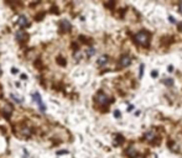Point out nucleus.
<instances>
[{"instance_id": "f257e3e1", "label": "nucleus", "mask_w": 182, "mask_h": 158, "mask_svg": "<svg viewBox=\"0 0 182 158\" xmlns=\"http://www.w3.org/2000/svg\"><path fill=\"white\" fill-rule=\"evenodd\" d=\"M135 41L141 46H149L150 43V34L146 31H140L135 35Z\"/></svg>"}, {"instance_id": "f03ea898", "label": "nucleus", "mask_w": 182, "mask_h": 158, "mask_svg": "<svg viewBox=\"0 0 182 158\" xmlns=\"http://www.w3.org/2000/svg\"><path fill=\"white\" fill-rule=\"evenodd\" d=\"M32 99H34V101L39 105V108H40L41 111H46V106H45V104L42 103V99H41V97H40L39 93H34V94H32Z\"/></svg>"}, {"instance_id": "7ed1b4c3", "label": "nucleus", "mask_w": 182, "mask_h": 158, "mask_svg": "<svg viewBox=\"0 0 182 158\" xmlns=\"http://www.w3.org/2000/svg\"><path fill=\"white\" fill-rule=\"evenodd\" d=\"M97 101H98L101 105L105 106V105H108V104H109L110 99H109V98H108L105 94H103V93H99V94L97 95Z\"/></svg>"}, {"instance_id": "20e7f679", "label": "nucleus", "mask_w": 182, "mask_h": 158, "mask_svg": "<svg viewBox=\"0 0 182 158\" xmlns=\"http://www.w3.org/2000/svg\"><path fill=\"white\" fill-rule=\"evenodd\" d=\"M130 63H131V58L129 56L125 54L120 58V65L122 67H128V65H130Z\"/></svg>"}, {"instance_id": "39448f33", "label": "nucleus", "mask_w": 182, "mask_h": 158, "mask_svg": "<svg viewBox=\"0 0 182 158\" xmlns=\"http://www.w3.org/2000/svg\"><path fill=\"white\" fill-rule=\"evenodd\" d=\"M60 26H61V29L63 31H69L71 30V24H69L68 20H62L61 24H60Z\"/></svg>"}, {"instance_id": "423d86ee", "label": "nucleus", "mask_w": 182, "mask_h": 158, "mask_svg": "<svg viewBox=\"0 0 182 158\" xmlns=\"http://www.w3.org/2000/svg\"><path fill=\"white\" fill-rule=\"evenodd\" d=\"M18 22H19V25H20L21 27H26V26L29 25V20H27V18L24 16V15L19 18V21H18Z\"/></svg>"}, {"instance_id": "0eeeda50", "label": "nucleus", "mask_w": 182, "mask_h": 158, "mask_svg": "<svg viewBox=\"0 0 182 158\" xmlns=\"http://www.w3.org/2000/svg\"><path fill=\"white\" fill-rule=\"evenodd\" d=\"M97 63H98V65H101V67H102V65H105V64L108 63V56H101Z\"/></svg>"}, {"instance_id": "6e6552de", "label": "nucleus", "mask_w": 182, "mask_h": 158, "mask_svg": "<svg viewBox=\"0 0 182 158\" xmlns=\"http://www.w3.org/2000/svg\"><path fill=\"white\" fill-rule=\"evenodd\" d=\"M126 154L128 156H130L131 158H135V156H136V149H135V147H129L128 149H126Z\"/></svg>"}, {"instance_id": "1a4fd4ad", "label": "nucleus", "mask_w": 182, "mask_h": 158, "mask_svg": "<svg viewBox=\"0 0 182 158\" xmlns=\"http://www.w3.org/2000/svg\"><path fill=\"white\" fill-rule=\"evenodd\" d=\"M155 137H156V133H155L154 131H147V132L145 133V138H146L147 141H152Z\"/></svg>"}, {"instance_id": "9d476101", "label": "nucleus", "mask_w": 182, "mask_h": 158, "mask_svg": "<svg viewBox=\"0 0 182 158\" xmlns=\"http://www.w3.org/2000/svg\"><path fill=\"white\" fill-rule=\"evenodd\" d=\"M94 53H96V49H94L93 47H90V48L87 49V56H88V57H92Z\"/></svg>"}, {"instance_id": "9b49d317", "label": "nucleus", "mask_w": 182, "mask_h": 158, "mask_svg": "<svg viewBox=\"0 0 182 158\" xmlns=\"http://www.w3.org/2000/svg\"><path fill=\"white\" fill-rule=\"evenodd\" d=\"M16 38H18V40H20V38H26V34H25L24 31H19V32L16 34Z\"/></svg>"}, {"instance_id": "f8f14e48", "label": "nucleus", "mask_w": 182, "mask_h": 158, "mask_svg": "<svg viewBox=\"0 0 182 158\" xmlns=\"http://www.w3.org/2000/svg\"><path fill=\"white\" fill-rule=\"evenodd\" d=\"M163 84H166V85L171 87V85L173 84V81H172L171 78H166V79H163Z\"/></svg>"}, {"instance_id": "ddd939ff", "label": "nucleus", "mask_w": 182, "mask_h": 158, "mask_svg": "<svg viewBox=\"0 0 182 158\" xmlns=\"http://www.w3.org/2000/svg\"><path fill=\"white\" fill-rule=\"evenodd\" d=\"M11 98H13V99H14V101H16V103H21V101H23V99L18 98L15 94H11Z\"/></svg>"}, {"instance_id": "4468645a", "label": "nucleus", "mask_w": 182, "mask_h": 158, "mask_svg": "<svg viewBox=\"0 0 182 158\" xmlns=\"http://www.w3.org/2000/svg\"><path fill=\"white\" fill-rule=\"evenodd\" d=\"M74 58H77V61H78V59H79V58H82V54H81V53H79V52H77V53H76V54H74Z\"/></svg>"}, {"instance_id": "2eb2a0df", "label": "nucleus", "mask_w": 182, "mask_h": 158, "mask_svg": "<svg viewBox=\"0 0 182 158\" xmlns=\"http://www.w3.org/2000/svg\"><path fill=\"white\" fill-rule=\"evenodd\" d=\"M114 116H117V117H120V111H118V110H117V111L114 113Z\"/></svg>"}, {"instance_id": "dca6fc26", "label": "nucleus", "mask_w": 182, "mask_h": 158, "mask_svg": "<svg viewBox=\"0 0 182 158\" xmlns=\"http://www.w3.org/2000/svg\"><path fill=\"white\" fill-rule=\"evenodd\" d=\"M168 19H170V21H171L172 24H176V20H173V18H172V16H170Z\"/></svg>"}, {"instance_id": "f3484780", "label": "nucleus", "mask_w": 182, "mask_h": 158, "mask_svg": "<svg viewBox=\"0 0 182 158\" xmlns=\"http://www.w3.org/2000/svg\"><path fill=\"white\" fill-rule=\"evenodd\" d=\"M143 69H144V64H141V65H140V75L143 74Z\"/></svg>"}, {"instance_id": "a211bd4d", "label": "nucleus", "mask_w": 182, "mask_h": 158, "mask_svg": "<svg viewBox=\"0 0 182 158\" xmlns=\"http://www.w3.org/2000/svg\"><path fill=\"white\" fill-rule=\"evenodd\" d=\"M178 8H180V11H181V14H182V2L178 4Z\"/></svg>"}, {"instance_id": "6ab92c4d", "label": "nucleus", "mask_w": 182, "mask_h": 158, "mask_svg": "<svg viewBox=\"0 0 182 158\" xmlns=\"http://www.w3.org/2000/svg\"><path fill=\"white\" fill-rule=\"evenodd\" d=\"M151 75H152V77H156V75H157V72H156V70H155V72H152V73H151Z\"/></svg>"}, {"instance_id": "aec40b11", "label": "nucleus", "mask_w": 182, "mask_h": 158, "mask_svg": "<svg viewBox=\"0 0 182 158\" xmlns=\"http://www.w3.org/2000/svg\"><path fill=\"white\" fill-rule=\"evenodd\" d=\"M173 70V68H172V65H168V72H172Z\"/></svg>"}, {"instance_id": "412c9836", "label": "nucleus", "mask_w": 182, "mask_h": 158, "mask_svg": "<svg viewBox=\"0 0 182 158\" xmlns=\"http://www.w3.org/2000/svg\"><path fill=\"white\" fill-rule=\"evenodd\" d=\"M178 27H180V30H181V31H182V22H181V24H180V26H178Z\"/></svg>"}]
</instances>
